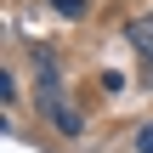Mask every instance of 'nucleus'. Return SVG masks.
I'll return each instance as SVG.
<instances>
[{
  "label": "nucleus",
  "mask_w": 153,
  "mask_h": 153,
  "mask_svg": "<svg viewBox=\"0 0 153 153\" xmlns=\"http://www.w3.org/2000/svg\"><path fill=\"white\" fill-rule=\"evenodd\" d=\"M131 45H142L153 57V17H131Z\"/></svg>",
  "instance_id": "1"
},
{
  "label": "nucleus",
  "mask_w": 153,
  "mask_h": 153,
  "mask_svg": "<svg viewBox=\"0 0 153 153\" xmlns=\"http://www.w3.org/2000/svg\"><path fill=\"white\" fill-rule=\"evenodd\" d=\"M131 153H153V125H142V131H136V142H131Z\"/></svg>",
  "instance_id": "2"
},
{
  "label": "nucleus",
  "mask_w": 153,
  "mask_h": 153,
  "mask_svg": "<svg viewBox=\"0 0 153 153\" xmlns=\"http://www.w3.org/2000/svg\"><path fill=\"white\" fill-rule=\"evenodd\" d=\"M57 6H62L68 17H85V0H57Z\"/></svg>",
  "instance_id": "3"
}]
</instances>
